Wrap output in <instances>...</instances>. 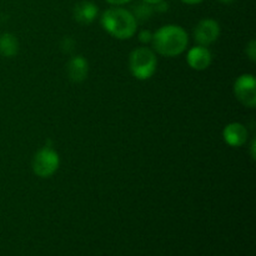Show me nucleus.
Masks as SVG:
<instances>
[{
  "mask_svg": "<svg viewBox=\"0 0 256 256\" xmlns=\"http://www.w3.org/2000/svg\"><path fill=\"white\" fill-rule=\"evenodd\" d=\"M152 46L164 56H176L185 52L188 46V34L179 25H165L152 35Z\"/></svg>",
  "mask_w": 256,
  "mask_h": 256,
  "instance_id": "f257e3e1",
  "label": "nucleus"
},
{
  "mask_svg": "<svg viewBox=\"0 0 256 256\" xmlns=\"http://www.w3.org/2000/svg\"><path fill=\"white\" fill-rule=\"evenodd\" d=\"M102 25L110 35L120 40L130 39L136 32L138 22L132 12L122 8H112L102 15Z\"/></svg>",
  "mask_w": 256,
  "mask_h": 256,
  "instance_id": "f03ea898",
  "label": "nucleus"
},
{
  "mask_svg": "<svg viewBox=\"0 0 256 256\" xmlns=\"http://www.w3.org/2000/svg\"><path fill=\"white\" fill-rule=\"evenodd\" d=\"M158 60L154 52L148 48H136L129 56L130 72L136 79L146 80L154 75Z\"/></svg>",
  "mask_w": 256,
  "mask_h": 256,
  "instance_id": "7ed1b4c3",
  "label": "nucleus"
},
{
  "mask_svg": "<svg viewBox=\"0 0 256 256\" xmlns=\"http://www.w3.org/2000/svg\"><path fill=\"white\" fill-rule=\"evenodd\" d=\"M60 165V158L55 150L45 146L40 149L32 159V170L40 178H49L54 174Z\"/></svg>",
  "mask_w": 256,
  "mask_h": 256,
  "instance_id": "20e7f679",
  "label": "nucleus"
},
{
  "mask_svg": "<svg viewBox=\"0 0 256 256\" xmlns=\"http://www.w3.org/2000/svg\"><path fill=\"white\" fill-rule=\"evenodd\" d=\"M234 94L242 104L248 108L256 105V80L252 74H242L235 80Z\"/></svg>",
  "mask_w": 256,
  "mask_h": 256,
  "instance_id": "39448f33",
  "label": "nucleus"
},
{
  "mask_svg": "<svg viewBox=\"0 0 256 256\" xmlns=\"http://www.w3.org/2000/svg\"><path fill=\"white\" fill-rule=\"evenodd\" d=\"M220 35V25L214 19H204L195 26L194 38L200 45L206 46L216 42Z\"/></svg>",
  "mask_w": 256,
  "mask_h": 256,
  "instance_id": "423d86ee",
  "label": "nucleus"
},
{
  "mask_svg": "<svg viewBox=\"0 0 256 256\" xmlns=\"http://www.w3.org/2000/svg\"><path fill=\"white\" fill-rule=\"evenodd\" d=\"M186 60L190 68L194 70H205L212 64V52L206 46L199 45L189 50Z\"/></svg>",
  "mask_w": 256,
  "mask_h": 256,
  "instance_id": "0eeeda50",
  "label": "nucleus"
},
{
  "mask_svg": "<svg viewBox=\"0 0 256 256\" xmlns=\"http://www.w3.org/2000/svg\"><path fill=\"white\" fill-rule=\"evenodd\" d=\"M224 140L230 145V146H242L246 142L249 132L246 128L240 122H232L228 126H225L224 132H222Z\"/></svg>",
  "mask_w": 256,
  "mask_h": 256,
  "instance_id": "6e6552de",
  "label": "nucleus"
},
{
  "mask_svg": "<svg viewBox=\"0 0 256 256\" xmlns=\"http://www.w3.org/2000/svg\"><path fill=\"white\" fill-rule=\"evenodd\" d=\"M68 75L70 80L74 82H82L86 79L88 72H89V65H88L86 59L82 55L72 56L68 62Z\"/></svg>",
  "mask_w": 256,
  "mask_h": 256,
  "instance_id": "1a4fd4ad",
  "label": "nucleus"
},
{
  "mask_svg": "<svg viewBox=\"0 0 256 256\" xmlns=\"http://www.w3.org/2000/svg\"><path fill=\"white\" fill-rule=\"evenodd\" d=\"M74 19L80 24H90L95 20L98 15V6L92 2H78L72 10Z\"/></svg>",
  "mask_w": 256,
  "mask_h": 256,
  "instance_id": "9d476101",
  "label": "nucleus"
},
{
  "mask_svg": "<svg viewBox=\"0 0 256 256\" xmlns=\"http://www.w3.org/2000/svg\"><path fill=\"white\" fill-rule=\"evenodd\" d=\"M19 52V42L15 35L5 32L0 36V55L5 58H12Z\"/></svg>",
  "mask_w": 256,
  "mask_h": 256,
  "instance_id": "9b49d317",
  "label": "nucleus"
},
{
  "mask_svg": "<svg viewBox=\"0 0 256 256\" xmlns=\"http://www.w3.org/2000/svg\"><path fill=\"white\" fill-rule=\"evenodd\" d=\"M152 12H154V9H152V5L148 4V2H139V4L134 5L132 14L134 15L136 22H144L152 18Z\"/></svg>",
  "mask_w": 256,
  "mask_h": 256,
  "instance_id": "f8f14e48",
  "label": "nucleus"
},
{
  "mask_svg": "<svg viewBox=\"0 0 256 256\" xmlns=\"http://www.w3.org/2000/svg\"><path fill=\"white\" fill-rule=\"evenodd\" d=\"M75 42L70 36H65L62 42V50L64 52H70L74 49Z\"/></svg>",
  "mask_w": 256,
  "mask_h": 256,
  "instance_id": "ddd939ff",
  "label": "nucleus"
},
{
  "mask_svg": "<svg viewBox=\"0 0 256 256\" xmlns=\"http://www.w3.org/2000/svg\"><path fill=\"white\" fill-rule=\"evenodd\" d=\"M246 54H248V56L250 58V60H252V62H255L256 60V42L255 40H252V42H249V45H248V48H246Z\"/></svg>",
  "mask_w": 256,
  "mask_h": 256,
  "instance_id": "4468645a",
  "label": "nucleus"
},
{
  "mask_svg": "<svg viewBox=\"0 0 256 256\" xmlns=\"http://www.w3.org/2000/svg\"><path fill=\"white\" fill-rule=\"evenodd\" d=\"M152 34L149 32V30H142V32H140L139 40L142 42H145V44H146V42H152Z\"/></svg>",
  "mask_w": 256,
  "mask_h": 256,
  "instance_id": "2eb2a0df",
  "label": "nucleus"
},
{
  "mask_svg": "<svg viewBox=\"0 0 256 256\" xmlns=\"http://www.w3.org/2000/svg\"><path fill=\"white\" fill-rule=\"evenodd\" d=\"M155 5H156V6H155V10H156V12H166L168 8H169V5H168L166 2H164V0H162V2H158V4H155Z\"/></svg>",
  "mask_w": 256,
  "mask_h": 256,
  "instance_id": "dca6fc26",
  "label": "nucleus"
},
{
  "mask_svg": "<svg viewBox=\"0 0 256 256\" xmlns=\"http://www.w3.org/2000/svg\"><path fill=\"white\" fill-rule=\"evenodd\" d=\"M108 2H110V4L112 5H124L126 4V2H132V0H106Z\"/></svg>",
  "mask_w": 256,
  "mask_h": 256,
  "instance_id": "f3484780",
  "label": "nucleus"
},
{
  "mask_svg": "<svg viewBox=\"0 0 256 256\" xmlns=\"http://www.w3.org/2000/svg\"><path fill=\"white\" fill-rule=\"evenodd\" d=\"M182 2H185V4L194 5V4H199V2H202V0H182Z\"/></svg>",
  "mask_w": 256,
  "mask_h": 256,
  "instance_id": "a211bd4d",
  "label": "nucleus"
},
{
  "mask_svg": "<svg viewBox=\"0 0 256 256\" xmlns=\"http://www.w3.org/2000/svg\"><path fill=\"white\" fill-rule=\"evenodd\" d=\"M142 2H148V4H150V5H155V4H158V2H162V0H142Z\"/></svg>",
  "mask_w": 256,
  "mask_h": 256,
  "instance_id": "6ab92c4d",
  "label": "nucleus"
},
{
  "mask_svg": "<svg viewBox=\"0 0 256 256\" xmlns=\"http://www.w3.org/2000/svg\"><path fill=\"white\" fill-rule=\"evenodd\" d=\"M252 158L255 159V140H252Z\"/></svg>",
  "mask_w": 256,
  "mask_h": 256,
  "instance_id": "aec40b11",
  "label": "nucleus"
},
{
  "mask_svg": "<svg viewBox=\"0 0 256 256\" xmlns=\"http://www.w3.org/2000/svg\"><path fill=\"white\" fill-rule=\"evenodd\" d=\"M220 2H224V4H230V2H235V0H219Z\"/></svg>",
  "mask_w": 256,
  "mask_h": 256,
  "instance_id": "412c9836",
  "label": "nucleus"
}]
</instances>
